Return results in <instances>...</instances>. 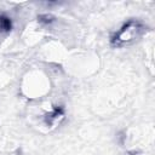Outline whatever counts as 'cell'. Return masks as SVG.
<instances>
[{
    "instance_id": "cell-1",
    "label": "cell",
    "mask_w": 155,
    "mask_h": 155,
    "mask_svg": "<svg viewBox=\"0 0 155 155\" xmlns=\"http://www.w3.org/2000/svg\"><path fill=\"white\" fill-rule=\"evenodd\" d=\"M137 31H138V27H137V24L127 25L125 29H122V30L119 33L116 40L120 41V42H127V41L132 40L134 36H137Z\"/></svg>"
}]
</instances>
